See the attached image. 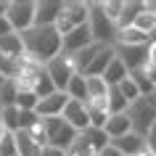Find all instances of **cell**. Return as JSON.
Returning <instances> with one entry per match:
<instances>
[{"mask_svg": "<svg viewBox=\"0 0 156 156\" xmlns=\"http://www.w3.org/2000/svg\"><path fill=\"white\" fill-rule=\"evenodd\" d=\"M146 148L151 151V154H156V122L148 127V132H146Z\"/></svg>", "mask_w": 156, "mask_h": 156, "instance_id": "36", "label": "cell"}, {"mask_svg": "<svg viewBox=\"0 0 156 156\" xmlns=\"http://www.w3.org/2000/svg\"><path fill=\"white\" fill-rule=\"evenodd\" d=\"M114 45H151L146 32H140L138 27H127V29H116Z\"/></svg>", "mask_w": 156, "mask_h": 156, "instance_id": "18", "label": "cell"}, {"mask_svg": "<svg viewBox=\"0 0 156 156\" xmlns=\"http://www.w3.org/2000/svg\"><path fill=\"white\" fill-rule=\"evenodd\" d=\"M111 146H114L119 154H124V156H138L140 151L146 148V138L138 135V132H127V135H122V138L111 140Z\"/></svg>", "mask_w": 156, "mask_h": 156, "instance_id": "13", "label": "cell"}, {"mask_svg": "<svg viewBox=\"0 0 156 156\" xmlns=\"http://www.w3.org/2000/svg\"><path fill=\"white\" fill-rule=\"evenodd\" d=\"M87 106V116H90V127H95V130H103L108 122V106H106V98L103 101H87L85 103Z\"/></svg>", "mask_w": 156, "mask_h": 156, "instance_id": "17", "label": "cell"}, {"mask_svg": "<svg viewBox=\"0 0 156 156\" xmlns=\"http://www.w3.org/2000/svg\"><path fill=\"white\" fill-rule=\"evenodd\" d=\"M106 106H108V114H127V101H124V95L119 93V87H108V95H106Z\"/></svg>", "mask_w": 156, "mask_h": 156, "instance_id": "25", "label": "cell"}, {"mask_svg": "<svg viewBox=\"0 0 156 156\" xmlns=\"http://www.w3.org/2000/svg\"><path fill=\"white\" fill-rule=\"evenodd\" d=\"M98 156H124V154H119V151H116V148L114 146H111V143H108V146L106 148H103V151H101V154Z\"/></svg>", "mask_w": 156, "mask_h": 156, "instance_id": "38", "label": "cell"}, {"mask_svg": "<svg viewBox=\"0 0 156 156\" xmlns=\"http://www.w3.org/2000/svg\"><path fill=\"white\" fill-rule=\"evenodd\" d=\"M5 132H8V130H5V127H3V124H0V140H3V135H5Z\"/></svg>", "mask_w": 156, "mask_h": 156, "instance_id": "43", "label": "cell"}, {"mask_svg": "<svg viewBox=\"0 0 156 156\" xmlns=\"http://www.w3.org/2000/svg\"><path fill=\"white\" fill-rule=\"evenodd\" d=\"M85 87H87V101H103L108 95V85L103 77H85Z\"/></svg>", "mask_w": 156, "mask_h": 156, "instance_id": "23", "label": "cell"}, {"mask_svg": "<svg viewBox=\"0 0 156 156\" xmlns=\"http://www.w3.org/2000/svg\"><path fill=\"white\" fill-rule=\"evenodd\" d=\"M8 82V80H5V77H3V74H0V87H3V85Z\"/></svg>", "mask_w": 156, "mask_h": 156, "instance_id": "44", "label": "cell"}, {"mask_svg": "<svg viewBox=\"0 0 156 156\" xmlns=\"http://www.w3.org/2000/svg\"><path fill=\"white\" fill-rule=\"evenodd\" d=\"M0 53L5 58H13V61H19V58L24 56V42H21V34H5V37H0Z\"/></svg>", "mask_w": 156, "mask_h": 156, "instance_id": "19", "label": "cell"}, {"mask_svg": "<svg viewBox=\"0 0 156 156\" xmlns=\"http://www.w3.org/2000/svg\"><path fill=\"white\" fill-rule=\"evenodd\" d=\"M8 5H11V0H0V19H5V13H8Z\"/></svg>", "mask_w": 156, "mask_h": 156, "instance_id": "41", "label": "cell"}, {"mask_svg": "<svg viewBox=\"0 0 156 156\" xmlns=\"http://www.w3.org/2000/svg\"><path fill=\"white\" fill-rule=\"evenodd\" d=\"M0 111H3V103H0Z\"/></svg>", "mask_w": 156, "mask_h": 156, "instance_id": "45", "label": "cell"}, {"mask_svg": "<svg viewBox=\"0 0 156 156\" xmlns=\"http://www.w3.org/2000/svg\"><path fill=\"white\" fill-rule=\"evenodd\" d=\"M132 27H138L140 32H146V34H151L156 29V16H151V13H146V11H143V13H140L138 19H135V24Z\"/></svg>", "mask_w": 156, "mask_h": 156, "instance_id": "35", "label": "cell"}, {"mask_svg": "<svg viewBox=\"0 0 156 156\" xmlns=\"http://www.w3.org/2000/svg\"><path fill=\"white\" fill-rule=\"evenodd\" d=\"M0 156H19L16 135H13V132H5V135H3V140H0Z\"/></svg>", "mask_w": 156, "mask_h": 156, "instance_id": "33", "label": "cell"}, {"mask_svg": "<svg viewBox=\"0 0 156 156\" xmlns=\"http://www.w3.org/2000/svg\"><path fill=\"white\" fill-rule=\"evenodd\" d=\"M19 106H3L0 111V124L5 127L8 132H19Z\"/></svg>", "mask_w": 156, "mask_h": 156, "instance_id": "26", "label": "cell"}, {"mask_svg": "<svg viewBox=\"0 0 156 156\" xmlns=\"http://www.w3.org/2000/svg\"><path fill=\"white\" fill-rule=\"evenodd\" d=\"M21 42H24V56L42 66L61 56V34L56 27H32L21 32Z\"/></svg>", "mask_w": 156, "mask_h": 156, "instance_id": "1", "label": "cell"}, {"mask_svg": "<svg viewBox=\"0 0 156 156\" xmlns=\"http://www.w3.org/2000/svg\"><path fill=\"white\" fill-rule=\"evenodd\" d=\"M66 103H69V95L61 90L50 93L48 98H40V103H37V108H34V114L40 116V119H50V116H61L64 114Z\"/></svg>", "mask_w": 156, "mask_h": 156, "instance_id": "11", "label": "cell"}, {"mask_svg": "<svg viewBox=\"0 0 156 156\" xmlns=\"http://www.w3.org/2000/svg\"><path fill=\"white\" fill-rule=\"evenodd\" d=\"M103 132L108 135V140H116V138H122V135H127V132H132L130 116H127V114H114V116H108V122H106V127H103Z\"/></svg>", "mask_w": 156, "mask_h": 156, "instance_id": "15", "label": "cell"}, {"mask_svg": "<svg viewBox=\"0 0 156 156\" xmlns=\"http://www.w3.org/2000/svg\"><path fill=\"white\" fill-rule=\"evenodd\" d=\"M130 77H132V82L138 85L140 95H154V93H156V87H154V85H151V82L146 80V74H143V72H132Z\"/></svg>", "mask_w": 156, "mask_h": 156, "instance_id": "34", "label": "cell"}, {"mask_svg": "<svg viewBox=\"0 0 156 156\" xmlns=\"http://www.w3.org/2000/svg\"><path fill=\"white\" fill-rule=\"evenodd\" d=\"M116 87H119V93L124 95V101H127V103H135L138 98H143V95H140V90H138V85L132 82V77H127V80H124L122 85H116Z\"/></svg>", "mask_w": 156, "mask_h": 156, "instance_id": "32", "label": "cell"}, {"mask_svg": "<svg viewBox=\"0 0 156 156\" xmlns=\"http://www.w3.org/2000/svg\"><path fill=\"white\" fill-rule=\"evenodd\" d=\"M42 156H66V151H58V148H45V151H42Z\"/></svg>", "mask_w": 156, "mask_h": 156, "instance_id": "40", "label": "cell"}, {"mask_svg": "<svg viewBox=\"0 0 156 156\" xmlns=\"http://www.w3.org/2000/svg\"><path fill=\"white\" fill-rule=\"evenodd\" d=\"M66 95L72 101H82V103H87V87H85V77L82 74H74L72 80H69V85H66Z\"/></svg>", "mask_w": 156, "mask_h": 156, "instance_id": "24", "label": "cell"}, {"mask_svg": "<svg viewBox=\"0 0 156 156\" xmlns=\"http://www.w3.org/2000/svg\"><path fill=\"white\" fill-rule=\"evenodd\" d=\"M101 8H103V13H106V19H111V21H119V16H122L124 11V0H103L101 3Z\"/></svg>", "mask_w": 156, "mask_h": 156, "instance_id": "30", "label": "cell"}, {"mask_svg": "<svg viewBox=\"0 0 156 156\" xmlns=\"http://www.w3.org/2000/svg\"><path fill=\"white\" fill-rule=\"evenodd\" d=\"M154 95H156V93H154Z\"/></svg>", "mask_w": 156, "mask_h": 156, "instance_id": "46", "label": "cell"}, {"mask_svg": "<svg viewBox=\"0 0 156 156\" xmlns=\"http://www.w3.org/2000/svg\"><path fill=\"white\" fill-rule=\"evenodd\" d=\"M45 72H48L50 82H53V87L61 93H66V85H69V80H72L74 74H77V69H74V61L72 56H56L53 61H48L45 64Z\"/></svg>", "mask_w": 156, "mask_h": 156, "instance_id": "7", "label": "cell"}, {"mask_svg": "<svg viewBox=\"0 0 156 156\" xmlns=\"http://www.w3.org/2000/svg\"><path fill=\"white\" fill-rule=\"evenodd\" d=\"M127 116L132 122V132H138V135L146 138L148 127L156 122V95H143L135 103H130L127 106Z\"/></svg>", "mask_w": 156, "mask_h": 156, "instance_id": "4", "label": "cell"}, {"mask_svg": "<svg viewBox=\"0 0 156 156\" xmlns=\"http://www.w3.org/2000/svg\"><path fill=\"white\" fill-rule=\"evenodd\" d=\"M34 8H37V0H11L5 19H8V24L13 27L16 34L34 27Z\"/></svg>", "mask_w": 156, "mask_h": 156, "instance_id": "5", "label": "cell"}, {"mask_svg": "<svg viewBox=\"0 0 156 156\" xmlns=\"http://www.w3.org/2000/svg\"><path fill=\"white\" fill-rule=\"evenodd\" d=\"M140 13H143V3H140V0L124 3V11H122V16H119V21H116V29H127V27H132Z\"/></svg>", "mask_w": 156, "mask_h": 156, "instance_id": "22", "label": "cell"}, {"mask_svg": "<svg viewBox=\"0 0 156 156\" xmlns=\"http://www.w3.org/2000/svg\"><path fill=\"white\" fill-rule=\"evenodd\" d=\"M16 98H19V85L13 80H8L0 87V103L3 106H16Z\"/></svg>", "mask_w": 156, "mask_h": 156, "instance_id": "29", "label": "cell"}, {"mask_svg": "<svg viewBox=\"0 0 156 156\" xmlns=\"http://www.w3.org/2000/svg\"><path fill=\"white\" fill-rule=\"evenodd\" d=\"M103 48H106L103 42H90L87 48H82L80 53H74V56H72V61H74V69H77V74H85V69H87V66L93 64V58L98 56V53H101Z\"/></svg>", "mask_w": 156, "mask_h": 156, "instance_id": "16", "label": "cell"}, {"mask_svg": "<svg viewBox=\"0 0 156 156\" xmlns=\"http://www.w3.org/2000/svg\"><path fill=\"white\" fill-rule=\"evenodd\" d=\"M114 50L130 74L148 66V45H114Z\"/></svg>", "mask_w": 156, "mask_h": 156, "instance_id": "8", "label": "cell"}, {"mask_svg": "<svg viewBox=\"0 0 156 156\" xmlns=\"http://www.w3.org/2000/svg\"><path fill=\"white\" fill-rule=\"evenodd\" d=\"M32 93L37 95V98H48L50 93H56V87H53V82H50V77H48V72H45V69H42V74L37 77V82H34Z\"/></svg>", "mask_w": 156, "mask_h": 156, "instance_id": "28", "label": "cell"}, {"mask_svg": "<svg viewBox=\"0 0 156 156\" xmlns=\"http://www.w3.org/2000/svg\"><path fill=\"white\" fill-rule=\"evenodd\" d=\"M40 122L45 130V138H48V146L58 148V151H69L80 135L69 122H64V116H50V119H40Z\"/></svg>", "mask_w": 156, "mask_h": 156, "instance_id": "2", "label": "cell"}, {"mask_svg": "<svg viewBox=\"0 0 156 156\" xmlns=\"http://www.w3.org/2000/svg\"><path fill=\"white\" fill-rule=\"evenodd\" d=\"M138 156H156V154H151V151H148V148H143V151H140Z\"/></svg>", "mask_w": 156, "mask_h": 156, "instance_id": "42", "label": "cell"}, {"mask_svg": "<svg viewBox=\"0 0 156 156\" xmlns=\"http://www.w3.org/2000/svg\"><path fill=\"white\" fill-rule=\"evenodd\" d=\"M37 103H40V98H37L32 90H19L16 106L21 108V111H34V108H37Z\"/></svg>", "mask_w": 156, "mask_h": 156, "instance_id": "31", "label": "cell"}, {"mask_svg": "<svg viewBox=\"0 0 156 156\" xmlns=\"http://www.w3.org/2000/svg\"><path fill=\"white\" fill-rule=\"evenodd\" d=\"M148 64L156 66V42H151V45H148Z\"/></svg>", "mask_w": 156, "mask_h": 156, "instance_id": "39", "label": "cell"}, {"mask_svg": "<svg viewBox=\"0 0 156 156\" xmlns=\"http://www.w3.org/2000/svg\"><path fill=\"white\" fill-rule=\"evenodd\" d=\"M61 11H64V3H61V0H37L34 27H56Z\"/></svg>", "mask_w": 156, "mask_h": 156, "instance_id": "10", "label": "cell"}, {"mask_svg": "<svg viewBox=\"0 0 156 156\" xmlns=\"http://www.w3.org/2000/svg\"><path fill=\"white\" fill-rule=\"evenodd\" d=\"M64 122H69L77 132H85L87 127H90V116H87V106H85L82 101H72L69 98V103H66L64 108Z\"/></svg>", "mask_w": 156, "mask_h": 156, "instance_id": "12", "label": "cell"}, {"mask_svg": "<svg viewBox=\"0 0 156 156\" xmlns=\"http://www.w3.org/2000/svg\"><path fill=\"white\" fill-rule=\"evenodd\" d=\"M130 77V72H127V66L119 61V58L114 56V61L106 66V72H103V82L108 85V87H116V85H122L124 80Z\"/></svg>", "mask_w": 156, "mask_h": 156, "instance_id": "21", "label": "cell"}, {"mask_svg": "<svg viewBox=\"0 0 156 156\" xmlns=\"http://www.w3.org/2000/svg\"><path fill=\"white\" fill-rule=\"evenodd\" d=\"M85 24H87V3H80V0L64 3V11H61V16H58V21H56L58 34L64 37V34H69L72 29L85 27Z\"/></svg>", "mask_w": 156, "mask_h": 156, "instance_id": "6", "label": "cell"}, {"mask_svg": "<svg viewBox=\"0 0 156 156\" xmlns=\"http://www.w3.org/2000/svg\"><path fill=\"white\" fill-rule=\"evenodd\" d=\"M114 56H116V50H114V45H106V48L101 50L98 56L93 58V64L85 69V74L82 77H103V72H106V66L114 61Z\"/></svg>", "mask_w": 156, "mask_h": 156, "instance_id": "14", "label": "cell"}, {"mask_svg": "<svg viewBox=\"0 0 156 156\" xmlns=\"http://www.w3.org/2000/svg\"><path fill=\"white\" fill-rule=\"evenodd\" d=\"M5 34H13V27L8 24V19H0V37H5Z\"/></svg>", "mask_w": 156, "mask_h": 156, "instance_id": "37", "label": "cell"}, {"mask_svg": "<svg viewBox=\"0 0 156 156\" xmlns=\"http://www.w3.org/2000/svg\"><path fill=\"white\" fill-rule=\"evenodd\" d=\"M87 27H90L93 42H103V45H114L116 40V24L106 19L101 3H87Z\"/></svg>", "mask_w": 156, "mask_h": 156, "instance_id": "3", "label": "cell"}, {"mask_svg": "<svg viewBox=\"0 0 156 156\" xmlns=\"http://www.w3.org/2000/svg\"><path fill=\"white\" fill-rule=\"evenodd\" d=\"M82 135H85V138H87V140H90V146L95 148L98 154H101V151H103V148L108 146V143H111V140H108V135H106V132H103V130H95V127H87V130H85Z\"/></svg>", "mask_w": 156, "mask_h": 156, "instance_id": "27", "label": "cell"}, {"mask_svg": "<svg viewBox=\"0 0 156 156\" xmlns=\"http://www.w3.org/2000/svg\"><path fill=\"white\" fill-rule=\"evenodd\" d=\"M13 135H16V151H19V156H42L45 148H42L29 132L21 130V132H13Z\"/></svg>", "mask_w": 156, "mask_h": 156, "instance_id": "20", "label": "cell"}, {"mask_svg": "<svg viewBox=\"0 0 156 156\" xmlns=\"http://www.w3.org/2000/svg\"><path fill=\"white\" fill-rule=\"evenodd\" d=\"M93 42V34H90V27H77V29H72L69 34H64L61 37V53L64 56H74V53H80L82 48H87Z\"/></svg>", "mask_w": 156, "mask_h": 156, "instance_id": "9", "label": "cell"}]
</instances>
